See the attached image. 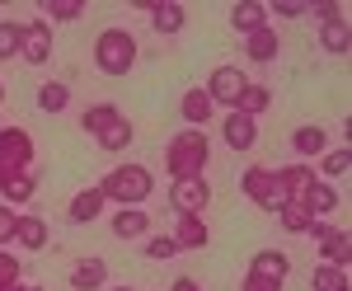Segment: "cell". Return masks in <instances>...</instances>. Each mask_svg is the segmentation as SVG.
Returning <instances> with one entry per match:
<instances>
[{"label": "cell", "instance_id": "obj_42", "mask_svg": "<svg viewBox=\"0 0 352 291\" xmlns=\"http://www.w3.org/2000/svg\"><path fill=\"white\" fill-rule=\"evenodd\" d=\"M0 99H5V80H0Z\"/></svg>", "mask_w": 352, "mask_h": 291}, {"label": "cell", "instance_id": "obj_13", "mask_svg": "<svg viewBox=\"0 0 352 291\" xmlns=\"http://www.w3.org/2000/svg\"><path fill=\"white\" fill-rule=\"evenodd\" d=\"M174 244H179V254L184 249H207L212 244V230H207V221L202 216H174Z\"/></svg>", "mask_w": 352, "mask_h": 291}, {"label": "cell", "instance_id": "obj_19", "mask_svg": "<svg viewBox=\"0 0 352 291\" xmlns=\"http://www.w3.org/2000/svg\"><path fill=\"white\" fill-rule=\"evenodd\" d=\"M292 151H296V155L305 160V164H310V160H320V155L329 151V136H324V127H315V122L296 127V132H292Z\"/></svg>", "mask_w": 352, "mask_h": 291}, {"label": "cell", "instance_id": "obj_32", "mask_svg": "<svg viewBox=\"0 0 352 291\" xmlns=\"http://www.w3.org/2000/svg\"><path fill=\"white\" fill-rule=\"evenodd\" d=\"M94 141H99V151H127V146H132V122H127V118H118L109 132L94 136Z\"/></svg>", "mask_w": 352, "mask_h": 291}, {"label": "cell", "instance_id": "obj_18", "mask_svg": "<svg viewBox=\"0 0 352 291\" xmlns=\"http://www.w3.org/2000/svg\"><path fill=\"white\" fill-rule=\"evenodd\" d=\"M268 24V5L263 0H240V5H230V28L240 33V38H249L254 28Z\"/></svg>", "mask_w": 352, "mask_h": 291}, {"label": "cell", "instance_id": "obj_6", "mask_svg": "<svg viewBox=\"0 0 352 291\" xmlns=\"http://www.w3.org/2000/svg\"><path fill=\"white\" fill-rule=\"evenodd\" d=\"M28 169H33V136L24 127H0V184Z\"/></svg>", "mask_w": 352, "mask_h": 291}, {"label": "cell", "instance_id": "obj_16", "mask_svg": "<svg viewBox=\"0 0 352 291\" xmlns=\"http://www.w3.org/2000/svg\"><path fill=\"white\" fill-rule=\"evenodd\" d=\"M109 207V197L99 193V184L94 188H80L76 197H71V207H66V216L76 221V226H89V221H99V212Z\"/></svg>", "mask_w": 352, "mask_h": 291}, {"label": "cell", "instance_id": "obj_20", "mask_svg": "<svg viewBox=\"0 0 352 291\" xmlns=\"http://www.w3.org/2000/svg\"><path fill=\"white\" fill-rule=\"evenodd\" d=\"M113 235H118V239H146V235H151V212H141V207H122V212H113Z\"/></svg>", "mask_w": 352, "mask_h": 291}, {"label": "cell", "instance_id": "obj_41", "mask_svg": "<svg viewBox=\"0 0 352 291\" xmlns=\"http://www.w3.org/2000/svg\"><path fill=\"white\" fill-rule=\"evenodd\" d=\"M19 291H43V287H19Z\"/></svg>", "mask_w": 352, "mask_h": 291}, {"label": "cell", "instance_id": "obj_23", "mask_svg": "<svg viewBox=\"0 0 352 291\" xmlns=\"http://www.w3.org/2000/svg\"><path fill=\"white\" fill-rule=\"evenodd\" d=\"M14 244H24L28 254H33V249H47V221H43V216H33V212H19Z\"/></svg>", "mask_w": 352, "mask_h": 291}, {"label": "cell", "instance_id": "obj_3", "mask_svg": "<svg viewBox=\"0 0 352 291\" xmlns=\"http://www.w3.org/2000/svg\"><path fill=\"white\" fill-rule=\"evenodd\" d=\"M94 66L104 76H127L136 66V38L127 28H104L99 43H94Z\"/></svg>", "mask_w": 352, "mask_h": 291}, {"label": "cell", "instance_id": "obj_4", "mask_svg": "<svg viewBox=\"0 0 352 291\" xmlns=\"http://www.w3.org/2000/svg\"><path fill=\"white\" fill-rule=\"evenodd\" d=\"M287 277H292V259L282 249H258L249 259V277H244L240 291H282Z\"/></svg>", "mask_w": 352, "mask_h": 291}, {"label": "cell", "instance_id": "obj_5", "mask_svg": "<svg viewBox=\"0 0 352 291\" xmlns=\"http://www.w3.org/2000/svg\"><path fill=\"white\" fill-rule=\"evenodd\" d=\"M240 193L249 197V202L268 207V212L287 207V197H282V184H277V169H268V164H249V169L240 174Z\"/></svg>", "mask_w": 352, "mask_h": 291}, {"label": "cell", "instance_id": "obj_22", "mask_svg": "<svg viewBox=\"0 0 352 291\" xmlns=\"http://www.w3.org/2000/svg\"><path fill=\"white\" fill-rule=\"evenodd\" d=\"M277 47H282V38H277L272 24L254 28V33L244 38V56H249V61H277Z\"/></svg>", "mask_w": 352, "mask_h": 291}, {"label": "cell", "instance_id": "obj_15", "mask_svg": "<svg viewBox=\"0 0 352 291\" xmlns=\"http://www.w3.org/2000/svg\"><path fill=\"white\" fill-rule=\"evenodd\" d=\"M315 179H320V174H315L305 160L287 164V169H277V184H282V197H287V202H300V197H305V188L315 184Z\"/></svg>", "mask_w": 352, "mask_h": 291}, {"label": "cell", "instance_id": "obj_34", "mask_svg": "<svg viewBox=\"0 0 352 291\" xmlns=\"http://www.w3.org/2000/svg\"><path fill=\"white\" fill-rule=\"evenodd\" d=\"M85 14V0H47V19L52 24H76Z\"/></svg>", "mask_w": 352, "mask_h": 291}, {"label": "cell", "instance_id": "obj_7", "mask_svg": "<svg viewBox=\"0 0 352 291\" xmlns=\"http://www.w3.org/2000/svg\"><path fill=\"white\" fill-rule=\"evenodd\" d=\"M202 89H207L212 108H226V113H235V108H240V94L249 89V76H244L240 66H217V71H212V80H207Z\"/></svg>", "mask_w": 352, "mask_h": 291}, {"label": "cell", "instance_id": "obj_33", "mask_svg": "<svg viewBox=\"0 0 352 291\" xmlns=\"http://www.w3.org/2000/svg\"><path fill=\"white\" fill-rule=\"evenodd\" d=\"M277 221H282V230H287V235H305V230H310V216H305V207H300V202L277 207Z\"/></svg>", "mask_w": 352, "mask_h": 291}, {"label": "cell", "instance_id": "obj_37", "mask_svg": "<svg viewBox=\"0 0 352 291\" xmlns=\"http://www.w3.org/2000/svg\"><path fill=\"white\" fill-rule=\"evenodd\" d=\"M14 226H19V212L0 202V249H5V244H14Z\"/></svg>", "mask_w": 352, "mask_h": 291}, {"label": "cell", "instance_id": "obj_26", "mask_svg": "<svg viewBox=\"0 0 352 291\" xmlns=\"http://www.w3.org/2000/svg\"><path fill=\"white\" fill-rule=\"evenodd\" d=\"M348 169H352L348 146H333V151H324V155H320V169H315V174H320L324 184H333V179H343Z\"/></svg>", "mask_w": 352, "mask_h": 291}, {"label": "cell", "instance_id": "obj_12", "mask_svg": "<svg viewBox=\"0 0 352 291\" xmlns=\"http://www.w3.org/2000/svg\"><path fill=\"white\" fill-rule=\"evenodd\" d=\"M221 136H226L230 151H249V146L258 141V118H249V113H226V118H221Z\"/></svg>", "mask_w": 352, "mask_h": 291}, {"label": "cell", "instance_id": "obj_10", "mask_svg": "<svg viewBox=\"0 0 352 291\" xmlns=\"http://www.w3.org/2000/svg\"><path fill=\"white\" fill-rule=\"evenodd\" d=\"M52 24L47 19H33L24 24V43H19V56H24V66H43V61H52Z\"/></svg>", "mask_w": 352, "mask_h": 291}, {"label": "cell", "instance_id": "obj_21", "mask_svg": "<svg viewBox=\"0 0 352 291\" xmlns=\"http://www.w3.org/2000/svg\"><path fill=\"white\" fill-rule=\"evenodd\" d=\"M179 113H184V122H188V127H197V132H202V122H212V113H217V108H212V99H207V89L197 85V89H184Z\"/></svg>", "mask_w": 352, "mask_h": 291}, {"label": "cell", "instance_id": "obj_1", "mask_svg": "<svg viewBox=\"0 0 352 291\" xmlns=\"http://www.w3.org/2000/svg\"><path fill=\"white\" fill-rule=\"evenodd\" d=\"M99 193L118 202V207H141L151 193H155V174L146 169V164H118L109 169L104 179H99Z\"/></svg>", "mask_w": 352, "mask_h": 291}, {"label": "cell", "instance_id": "obj_43", "mask_svg": "<svg viewBox=\"0 0 352 291\" xmlns=\"http://www.w3.org/2000/svg\"><path fill=\"white\" fill-rule=\"evenodd\" d=\"M113 291H132V287H113Z\"/></svg>", "mask_w": 352, "mask_h": 291}, {"label": "cell", "instance_id": "obj_40", "mask_svg": "<svg viewBox=\"0 0 352 291\" xmlns=\"http://www.w3.org/2000/svg\"><path fill=\"white\" fill-rule=\"evenodd\" d=\"M174 291H202V287H197L192 277H179V282H174Z\"/></svg>", "mask_w": 352, "mask_h": 291}, {"label": "cell", "instance_id": "obj_39", "mask_svg": "<svg viewBox=\"0 0 352 291\" xmlns=\"http://www.w3.org/2000/svg\"><path fill=\"white\" fill-rule=\"evenodd\" d=\"M310 14H315L320 24H338V19H348V10H343V5H310Z\"/></svg>", "mask_w": 352, "mask_h": 291}, {"label": "cell", "instance_id": "obj_35", "mask_svg": "<svg viewBox=\"0 0 352 291\" xmlns=\"http://www.w3.org/2000/svg\"><path fill=\"white\" fill-rule=\"evenodd\" d=\"M174 254H179V244H174L169 235H151V239H146V259L164 263V259H174Z\"/></svg>", "mask_w": 352, "mask_h": 291}, {"label": "cell", "instance_id": "obj_8", "mask_svg": "<svg viewBox=\"0 0 352 291\" xmlns=\"http://www.w3.org/2000/svg\"><path fill=\"white\" fill-rule=\"evenodd\" d=\"M207 202H212V184L202 179V174H192V179H174L169 184V207L179 216H202L207 212Z\"/></svg>", "mask_w": 352, "mask_h": 291}, {"label": "cell", "instance_id": "obj_14", "mask_svg": "<svg viewBox=\"0 0 352 291\" xmlns=\"http://www.w3.org/2000/svg\"><path fill=\"white\" fill-rule=\"evenodd\" d=\"M99 287H109V263L99 254H89L71 268V291H99Z\"/></svg>", "mask_w": 352, "mask_h": 291}, {"label": "cell", "instance_id": "obj_31", "mask_svg": "<svg viewBox=\"0 0 352 291\" xmlns=\"http://www.w3.org/2000/svg\"><path fill=\"white\" fill-rule=\"evenodd\" d=\"M320 43H324V52L348 56V19H338V24H320Z\"/></svg>", "mask_w": 352, "mask_h": 291}, {"label": "cell", "instance_id": "obj_9", "mask_svg": "<svg viewBox=\"0 0 352 291\" xmlns=\"http://www.w3.org/2000/svg\"><path fill=\"white\" fill-rule=\"evenodd\" d=\"M305 235H315V244H320V263L348 268L352 244H348V230H343V226H329V221H310V230H305Z\"/></svg>", "mask_w": 352, "mask_h": 291}, {"label": "cell", "instance_id": "obj_17", "mask_svg": "<svg viewBox=\"0 0 352 291\" xmlns=\"http://www.w3.org/2000/svg\"><path fill=\"white\" fill-rule=\"evenodd\" d=\"M146 14H151L155 33H179V28L188 24V10H184L179 0H151V5H146Z\"/></svg>", "mask_w": 352, "mask_h": 291}, {"label": "cell", "instance_id": "obj_11", "mask_svg": "<svg viewBox=\"0 0 352 291\" xmlns=\"http://www.w3.org/2000/svg\"><path fill=\"white\" fill-rule=\"evenodd\" d=\"M300 207H305V216H310V221H329V216L343 207V193H338L333 184H324V179H315V184L305 188Z\"/></svg>", "mask_w": 352, "mask_h": 291}, {"label": "cell", "instance_id": "obj_30", "mask_svg": "<svg viewBox=\"0 0 352 291\" xmlns=\"http://www.w3.org/2000/svg\"><path fill=\"white\" fill-rule=\"evenodd\" d=\"M24 43V24L19 19H0V61H14Z\"/></svg>", "mask_w": 352, "mask_h": 291}, {"label": "cell", "instance_id": "obj_27", "mask_svg": "<svg viewBox=\"0 0 352 291\" xmlns=\"http://www.w3.org/2000/svg\"><path fill=\"white\" fill-rule=\"evenodd\" d=\"M66 104H71V85H61V80L38 85V108L43 113H66Z\"/></svg>", "mask_w": 352, "mask_h": 291}, {"label": "cell", "instance_id": "obj_29", "mask_svg": "<svg viewBox=\"0 0 352 291\" xmlns=\"http://www.w3.org/2000/svg\"><path fill=\"white\" fill-rule=\"evenodd\" d=\"M268 108H272V89H268V85H249V89L240 94V108H235V113L258 118V113H268Z\"/></svg>", "mask_w": 352, "mask_h": 291}, {"label": "cell", "instance_id": "obj_28", "mask_svg": "<svg viewBox=\"0 0 352 291\" xmlns=\"http://www.w3.org/2000/svg\"><path fill=\"white\" fill-rule=\"evenodd\" d=\"M310 291H348V268L320 263L315 272H310Z\"/></svg>", "mask_w": 352, "mask_h": 291}, {"label": "cell", "instance_id": "obj_24", "mask_svg": "<svg viewBox=\"0 0 352 291\" xmlns=\"http://www.w3.org/2000/svg\"><path fill=\"white\" fill-rule=\"evenodd\" d=\"M0 193H5V207H28L33 202V193H38V174H10L5 184H0Z\"/></svg>", "mask_w": 352, "mask_h": 291}, {"label": "cell", "instance_id": "obj_38", "mask_svg": "<svg viewBox=\"0 0 352 291\" xmlns=\"http://www.w3.org/2000/svg\"><path fill=\"white\" fill-rule=\"evenodd\" d=\"M268 14H277V19H300V14H310V5H300V0H277V5H268Z\"/></svg>", "mask_w": 352, "mask_h": 291}, {"label": "cell", "instance_id": "obj_2", "mask_svg": "<svg viewBox=\"0 0 352 291\" xmlns=\"http://www.w3.org/2000/svg\"><path fill=\"white\" fill-rule=\"evenodd\" d=\"M207 155H212V141L197 127H188L164 146V169H169V179H192V174L207 169Z\"/></svg>", "mask_w": 352, "mask_h": 291}, {"label": "cell", "instance_id": "obj_25", "mask_svg": "<svg viewBox=\"0 0 352 291\" xmlns=\"http://www.w3.org/2000/svg\"><path fill=\"white\" fill-rule=\"evenodd\" d=\"M118 118H122V113H118L113 104H89V108L80 113V127H85L89 136H104L113 122H118Z\"/></svg>", "mask_w": 352, "mask_h": 291}, {"label": "cell", "instance_id": "obj_36", "mask_svg": "<svg viewBox=\"0 0 352 291\" xmlns=\"http://www.w3.org/2000/svg\"><path fill=\"white\" fill-rule=\"evenodd\" d=\"M14 282H24V268L10 249H0V287H14Z\"/></svg>", "mask_w": 352, "mask_h": 291}]
</instances>
